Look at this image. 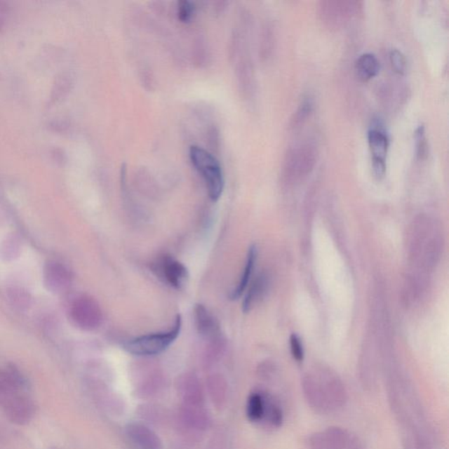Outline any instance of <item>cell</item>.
Wrapping results in <instances>:
<instances>
[{"label":"cell","instance_id":"7c38bea8","mask_svg":"<svg viewBox=\"0 0 449 449\" xmlns=\"http://www.w3.org/2000/svg\"><path fill=\"white\" fill-rule=\"evenodd\" d=\"M368 140L372 154V161L385 163L389 147L387 136L380 130L371 129L368 132Z\"/></svg>","mask_w":449,"mask_h":449},{"label":"cell","instance_id":"5bb4252c","mask_svg":"<svg viewBox=\"0 0 449 449\" xmlns=\"http://www.w3.org/2000/svg\"><path fill=\"white\" fill-rule=\"evenodd\" d=\"M20 387L19 377L9 371L0 370V399L6 400L16 394Z\"/></svg>","mask_w":449,"mask_h":449},{"label":"cell","instance_id":"8992f818","mask_svg":"<svg viewBox=\"0 0 449 449\" xmlns=\"http://www.w3.org/2000/svg\"><path fill=\"white\" fill-rule=\"evenodd\" d=\"M153 272L168 286L180 290L189 280L187 268L171 255H163L154 262Z\"/></svg>","mask_w":449,"mask_h":449},{"label":"cell","instance_id":"9c48e42d","mask_svg":"<svg viewBox=\"0 0 449 449\" xmlns=\"http://www.w3.org/2000/svg\"><path fill=\"white\" fill-rule=\"evenodd\" d=\"M194 319L196 328L202 337L210 340L221 335L219 322L210 314L205 305L196 304Z\"/></svg>","mask_w":449,"mask_h":449},{"label":"cell","instance_id":"d6986e66","mask_svg":"<svg viewBox=\"0 0 449 449\" xmlns=\"http://www.w3.org/2000/svg\"><path fill=\"white\" fill-rule=\"evenodd\" d=\"M196 7L191 1H182L178 5V18L182 22H189L194 15Z\"/></svg>","mask_w":449,"mask_h":449},{"label":"cell","instance_id":"ac0fdd59","mask_svg":"<svg viewBox=\"0 0 449 449\" xmlns=\"http://www.w3.org/2000/svg\"><path fill=\"white\" fill-rule=\"evenodd\" d=\"M389 60L393 69L396 73L399 75L405 74L406 69V61L405 55L402 54V52L398 51V49H392L391 54H389Z\"/></svg>","mask_w":449,"mask_h":449},{"label":"cell","instance_id":"3957f363","mask_svg":"<svg viewBox=\"0 0 449 449\" xmlns=\"http://www.w3.org/2000/svg\"><path fill=\"white\" fill-rule=\"evenodd\" d=\"M181 329L182 317L180 314H177L173 328L168 331L140 336L138 338L126 342L124 349L135 356H156V354L163 353L177 339L180 335Z\"/></svg>","mask_w":449,"mask_h":449},{"label":"cell","instance_id":"e0dca14e","mask_svg":"<svg viewBox=\"0 0 449 449\" xmlns=\"http://www.w3.org/2000/svg\"><path fill=\"white\" fill-rule=\"evenodd\" d=\"M415 146L417 159L422 161L427 156V142L426 132L423 126H420L415 132Z\"/></svg>","mask_w":449,"mask_h":449},{"label":"cell","instance_id":"7a4b0ae2","mask_svg":"<svg viewBox=\"0 0 449 449\" xmlns=\"http://www.w3.org/2000/svg\"><path fill=\"white\" fill-rule=\"evenodd\" d=\"M189 158L193 166L205 180L210 199L213 201H217L222 195L224 185L223 170L220 161L209 151L198 146L191 147Z\"/></svg>","mask_w":449,"mask_h":449},{"label":"cell","instance_id":"9a60e30c","mask_svg":"<svg viewBox=\"0 0 449 449\" xmlns=\"http://www.w3.org/2000/svg\"><path fill=\"white\" fill-rule=\"evenodd\" d=\"M312 109H314V101H312V98L309 96L304 98V100L301 101L300 105H298L297 111L295 112L293 118H291L290 128L295 130V131L300 129L302 126L305 124V122L308 121V118H310Z\"/></svg>","mask_w":449,"mask_h":449},{"label":"cell","instance_id":"ba28073f","mask_svg":"<svg viewBox=\"0 0 449 449\" xmlns=\"http://www.w3.org/2000/svg\"><path fill=\"white\" fill-rule=\"evenodd\" d=\"M44 270L45 286L48 290L60 293L68 289L72 276L65 266L58 262H49Z\"/></svg>","mask_w":449,"mask_h":449},{"label":"cell","instance_id":"30bf717a","mask_svg":"<svg viewBox=\"0 0 449 449\" xmlns=\"http://www.w3.org/2000/svg\"><path fill=\"white\" fill-rule=\"evenodd\" d=\"M269 279L266 274L262 273L253 281L250 287L248 288L247 294L242 302V311L245 314L250 311L255 305L264 296L268 289Z\"/></svg>","mask_w":449,"mask_h":449},{"label":"cell","instance_id":"277c9868","mask_svg":"<svg viewBox=\"0 0 449 449\" xmlns=\"http://www.w3.org/2000/svg\"><path fill=\"white\" fill-rule=\"evenodd\" d=\"M70 318L77 328L84 331H93L100 328L103 321V312L94 297L83 295L73 302Z\"/></svg>","mask_w":449,"mask_h":449},{"label":"cell","instance_id":"5b68a950","mask_svg":"<svg viewBox=\"0 0 449 449\" xmlns=\"http://www.w3.org/2000/svg\"><path fill=\"white\" fill-rule=\"evenodd\" d=\"M359 9V4L357 2L324 1L319 6V15L326 26L339 28L356 17Z\"/></svg>","mask_w":449,"mask_h":449},{"label":"cell","instance_id":"6da1fadb","mask_svg":"<svg viewBox=\"0 0 449 449\" xmlns=\"http://www.w3.org/2000/svg\"><path fill=\"white\" fill-rule=\"evenodd\" d=\"M317 147L311 142L291 147L284 156L283 177L287 185L297 184L311 174L317 163Z\"/></svg>","mask_w":449,"mask_h":449},{"label":"cell","instance_id":"4fadbf2b","mask_svg":"<svg viewBox=\"0 0 449 449\" xmlns=\"http://www.w3.org/2000/svg\"><path fill=\"white\" fill-rule=\"evenodd\" d=\"M379 69H380V65L378 60L370 53L361 55L356 63L357 76L365 82L374 79L379 73Z\"/></svg>","mask_w":449,"mask_h":449},{"label":"cell","instance_id":"8fae6325","mask_svg":"<svg viewBox=\"0 0 449 449\" xmlns=\"http://www.w3.org/2000/svg\"><path fill=\"white\" fill-rule=\"evenodd\" d=\"M257 247H256L255 245H252L251 247L249 248L243 274H242L237 286L231 291L229 295L230 300H239V298L241 297V295L244 293L245 290L247 289L248 283L250 282L253 272H254L256 260H257Z\"/></svg>","mask_w":449,"mask_h":449},{"label":"cell","instance_id":"ffe728a7","mask_svg":"<svg viewBox=\"0 0 449 449\" xmlns=\"http://www.w3.org/2000/svg\"><path fill=\"white\" fill-rule=\"evenodd\" d=\"M290 351L291 354L295 360L297 361H302L304 360V347L303 344L301 342V340L300 337L297 335H290Z\"/></svg>","mask_w":449,"mask_h":449},{"label":"cell","instance_id":"2e32d148","mask_svg":"<svg viewBox=\"0 0 449 449\" xmlns=\"http://www.w3.org/2000/svg\"><path fill=\"white\" fill-rule=\"evenodd\" d=\"M264 402L262 396L258 393H254L249 396L247 406L248 419L251 421H259L264 416Z\"/></svg>","mask_w":449,"mask_h":449},{"label":"cell","instance_id":"52a82bcc","mask_svg":"<svg viewBox=\"0 0 449 449\" xmlns=\"http://www.w3.org/2000/svg\"><path fill=\"white\" fill-rule=\"evenodd\" d=\"M5 413L11 422L20 426L29 423L34 416V405L27 396L14 394L4 402Z\"/></svg>","mask_w":449,"mask_h":449}]
</instances>
